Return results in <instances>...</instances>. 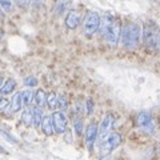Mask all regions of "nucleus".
<instances>
[{"instance_id":"nucleus-5","label":"nucleus","mask_w":160,"mask_h":160,"mask_svg":"<svg viewBox=\"0 0 160 160\" xmlns=\"http://www.w3.org/2000/svg\"><path fill=\"white\" fill-rule=\"evenodd\" d=\"M100 15L96 11H89L83 20V32L86 36H92L96 33L100 26Z\"/></svg>"},{"instance_id":"nucleus-13","label":"nucleus","mask_w":160,"mask_h":160,"mask_svg":"<svg viewBox=\"0 0 160 160\" xmlns=\"http://www.w3.org/2000/svg\"><path fill=\"white\" fill-rule=\"evenodd\" d=\"M33 100H35V103H36V107L42 109L47 104V93L44 92L43 89H38L36 93L33 95Z\"/></svg>"},{"instance_id":"nucleus-20","label":"nucleus","mask_w":160,"mask_h":160,"mask_svg":"<svg viewBox=\"0 0 160 160\" xmlns=\"http://www.w3.org/2000/svg\"><path fill=\"white\" fill-rule=\"evenodd\" d=\"M69 6H71V3H69V2H59L56 4V7H55V11H56L58 15H62Z\"/></svg>"},{"instance_id":"nucleus-30","label":"nucleus","mask_w":160,"mask_h":160,"mask_svg":"<svg viewBox=\"0 0 160 160\" xmlns=\"http://www.w3.org/2000/svg\"><path fill=\"white\" fill-rule=\"evenodd\" d=\"M2 86H3V79H2V76H0V88H2Z\"/></svg>"},{"instance_id":"nucleus-3","label":"nucleus","mask_w":160,"mask_h":160,"mask_svg":"<svg viewBox=\"0 0 160 160\" xmlns=\"http://www.w3.org/2000/svg\"><path fill=\"white\" fill-rule=\"evenodd\" d=\"M135 123H136V126L140 131H143L147 135H155V132H156V124H155L152 115L146 111H142L136 115Z\"/></svg>"},{"instance_id":"nucleus-17","label":"nucleus","mask_w":160,"mask_h":160,"mask_svg":"<svg viewBox=\"0 0 160 160\" xmlns=\"http://www.w3.org/2000/svg\"><path fill=\"white\" fill-rule=\"evenodd\" d=\"M20 98H22V103H23V107H28L31 102L33 100V92L31 89H26V91H22L20 92Z\"/></svg>"},{"instance_id":"nucleus-27","label":"nucleus","mask_w":160,"mask_h":160,"mask_svg":"<svg viewBox=\"0 0 160 160\" xmlns=\"http://www.w3.org/2000/svg\"><path fill=\"white\" fill-rule=\"evenodd\" d=\"M18 4H19V6H22V7H27L29 3H28V2H26V3H23V2H19Z\"/></svg>"},{"instance_id":"nucleus-1","label":"nucleus","mask_w":160,"mask_h":160,"mask_svg":"<svg viewBox=\"0 0 160 160\" xmlns=\"http://www.w3.org/2000/svg\"><path fill=\"white\" fill-rule=\"evenodd\" d=\"M143 43L153 52L160 51V28L155 22H147L142 29Z\"/></svg>"},{"instance_id":"nucleus-15","label":"nucleus","mask_w":160,"mask_h":160,"mask_svg":"<svg viewBox=\"0 0 160 160\" xmlns=\"http://www.w3.org/2000/svg\"><path fill=\"white\" fill-rule=\"evenodd\" d=\"M15 88H16V82H15L13 79H8V80H6V83L2 86V88H0V95L12 93Z\"/></svg>"},{"instance_id":"nucleus-14","label":"nucleus","mask_w":160,"mask_h":160,"mask_svg":"<svg viewBox=\"0 0 160 160\" xmlns=\"http://www.w3.org/2000/svg\"><path fill=\"white\" fill-rule=\"evenodd\" d=\"M47 106L49 109H52V111L59 108V95L56 92L47 93Z\"/></svg>"},{"instance_id":"nucleus-24","label":"nucleus","mask_w":160,"mask_h":160,"mask_svg":"<svg viewBox=\"0 0 160 160\" xmlns=\"http://www.w3.org/2000/svg\"><path fill=\"white\" fill-rule=\"evenodd\" d=\"M0 133H2V135H3V136H4V138H6V139L8 140V142H9V143H18V140H16V139H15L13 136H11V135H9L8 132H6V131H4V129H0Z\"/></svg>"},{"instance_id":"nucleus-23","label":"nucleus","mask_w":160,"mask_h":160,"mask_svg":"<svg viewBox=\"0 0 160 160\" xmlns=\"http://www.w3.org/2000/svg\"><path fill=\"white\" fill-rule=\"evenodd\" d=\"M59 108L60 109H67L68 108V102L64 96H59Z\"/></svg>"},{"instance_id":"nucleus-2","label":"nucleus","mask_w":160,"mask_h":160,"mask_svg":"<svg viewBox=\"0 0 160 160\" xmlns=\"http://www.w3.org/2000/svg\"><path fill=\"white\" fill-rule=\"evenodd\" d=\"M122 36V44L124 48L132 49L139 44L140 38H142V27L138 23H127L122 28L120 32Z\"/></svg>"},{"instance_id":"nucleus-28","label":"nucleus","mask_w":160,"mask_h":160,"mask_svg":"<svg viewBox=\"0 0 160 160\" xmlns=\"http://www.w3.org/2000/svg\"><path fill=\"white\" fill-rule=\"evenodd\" d=\"M3 36H4V31H3V29H2V28H0V40H2V39H3Z\"/></svg>"},{"instance_id":"nucleus-25","label":"nucleus","mask_w":160,"mask_h":160,"mask_svg":"<svg viewBox=\"0 0 160 160\" xmlns=\"http://www.w3.org/2000/svg\"><path fill=\"white\" fill-rule=\"evenodd\" d=\"M9 106V100L6 99V98H0V111H4L7 109Z\"/></svg>"},{"instance_id":"nucleus-8","label":"nucleus","mask_w":160,"mask_h":160,"mask_svg":"<svg viewBox=\"0 0 160 160\" xmlns=\"http://www.w3.org/2000/svg\"><path fill=\"white\" fill-rule=\"evenodd\" d=\"M51 120H52L53 132H56V133H64V132L67 131L68 120H67V116L62 111H55L52 113V116H51Z\"/></svg>"},{"instance_id":"nucleus-9","label":"nucleus","mask_w":160,"mask_h":160,"mask_svg":"<svg viewBox=\"0 0 160 160\" xmlns=\"http://www.w3.org/2000/svg\"><path fill=\"white\" fill-rule=\"evenodd\" d=\"M96 139H98V126L95 123H91L86 128V144L88 149L93 148V144L96 143Z\"/></svg>"},{"instance_id":"nucleus-26","label":"nucleus","mask_w":160,"mask_h":160,"mask_svg":"<svg viewBox=\"0 0 160 160\" xmlns=\"http://www.w3.org/2000/svg\"><path fill=\"white\" fill-rule=\"evenodd\" d=\"M86 111H87V113L88 115H91L92 112H93V102H92V99H88L87 100V104H86Z\"/></svg>"},{"instance_id":"nucleus-21","label":"nucleus","mask_w":160,"mask_h":160,"mask_svg":"<svg viewBox=\"0 0 160 160\" xmlns=\"http://www.w3.org/2000/svg\"><path fill=\"white\" fill-rule=\"evenodd\" d=\"M24 84H26L27 87H35L38 84V80L35 76H28V78L24 79Z\"/></svg>"},{"instance_id":"nucleus-31","label":"nucleus","mask_w":160,"mask_h":160,"mask_svg":"<svg viewBox=\"0 0 160 160\" xmlns=\"http://www.w3.org/2000/svg\"><path fill=\"white\" fill-rule=\"evenodd\" d=\"M0 152H6V149H4L3 147H0Z\"/></svg>"},{"instance_id":"nucleus-11","label":"nucleus","mask_w":160,"mask_h":160,"mask_svg":"<svg viewBox=\"0 0 160 160\" xmlns=\"http://www.w3.org/2000/svg\"><path fill=\"white\" fill-rule=\"evenodd\" d=\"M8 108H9V112H12V113L19 112L20 109L23 108V103H22V98H20V92L13 95V98L11 99V102H9Z\"/></svg>"},{"instance_id":"nucleus-16","label":"nucleus","mask_w":160,"mask_h":160,"mask_svg":"<svg viewBox=\"0 0 160 160\" xmlns=\"http://www.w3.org/2000/svg\"><path fill=\"white\" fill-rule=\"evenodd\" d=\"M42 120H43V111L38 107H32V126L40 127Z\"/></svg>"},{"instance_id":"nucleus-19","label":"nucleus","mask_w":160,"mask_h":160,"mask_svg":"<svg viewBox=\"0 0 160 160\" xmlns=\"http://www.w3.org/2000/svg\"><path fill=\"white\" fill-rule=\"evenodd\" d=\"M73 128H75V132L78 135H82L83 132V119L79 116H75L73 118Z\"/></svg>"},{"instance_id":"nucleus-10","label":"nucleus","mask_w":160,"mask_h":160,"mask_svg":"<svg viewBox=\"0 0 160 160\" xmlns=\"http://www.w3.org/2000/svg\"><path fill=\"white\" fill-rule=\"evenodd\" d=\"M80 22H82V16H80V12L79 11H75V9H72V11H69L67 13L66 16V20H64V23H66V27L68 29H75L78 28V26L80 24Z\"/></svg>"},{"instance_id":"nucleus-29","label":"nucleus","mask_w":160,"mask_h":160,"mask_svg":"<svg viewBox=\"0 0 160 160\" xmlns=\"http://www.w3.org/2000/svg\"><path fill=\"white\" fill-rule=\"evenodd\" d=\"M100 160H109V158L108 156H102V158H100Z\"/></svg>"},{"instance_id":"nucleus-22","label":"nucleus","mask_w":160,"mask_h":160,"mask_svg":"<svg viewBox=\"0 0 160 160\" xmlns=\"http://www.w3.org/2000/svg\"><path fill=\"white\" fill-rule=\"evenodd\" d=\"M0 7H2L6 12H9L12 9V3L8 2V0H2V2H0Z\"/></svg>"},{"instance_id":"nucleus-18","label":"nucleus","mask_w":160,"mask_h":160,"mask_svg":"<svg viewBox=\"0 0 160 160\" xmlns=\"http://www.w3.org/2000/svg\"><path fill=\"white\" fill-rule=\"evenodd\" d=\"M22 122L26 126H32V108L27 107L22 113Z\"/></svg>"},{"instance_id":"nucleus-7","label":"nucleus","mask_w":160,"mask_h":160,"mask_svg":"<svg viewBox=\"0 0 160 160\" xmlns=\"http://www.w3.org/2000/svg\"><path fill=\"white\" fill-rule=\"evenodd\" d=\"M120 32H122V27H120V23L118 20L113 19V22L109 24V27L107 28V31L104 32L103 36H106V40L108 42L109 46H118L119 39H120Z\"/></svg>"},{"instance_id":"nucleus-6","label":"nucleus","mask_w":160,"mask_h":160,"mask_svg":"<svg viewBox=\"0 0 160 160\" xmlns=\"http://www.w3.org/2000/svg\"><path fill=\"white\" fill-rule=\"evenodd\" d=\"M113 122H115V118L112 113H107L104 115V118L100 123V126L98 127V139H99V143H102L104 139H106L109 133H111V129L113 127Z\"/></svg>"},{"instance_id":"nucleus-4","label":"nucleus","mask_w":160,"mask_h":160,"mask_svg":"<svg viewBox=\"0 0 160 160\" xmlns=\"http://www.w3.org/2000/svg\"><path fill=\"white\" fill-rule=\"evenodd\" d=\"M122 143H123L122 135L118 132H111L100 143V155H102V156H108V155L112 151H115Z\"/></svg>"},{"instance_id":"nucleus-12","label":"nucleus","mask_w":160,"mask_h":160,"mask_svg":"<svg viewBox=\"0 0 160 160\" xmlns=\"http://www.w3.org/2000/svg\"><path fill=\"white\" fill-rule=\"evenodd\" d=\"M40 128H42V131H43V133L46 135V136H51V135L53 133V127H52L51 116H43Z\"/></svg>"}]
</instances>
